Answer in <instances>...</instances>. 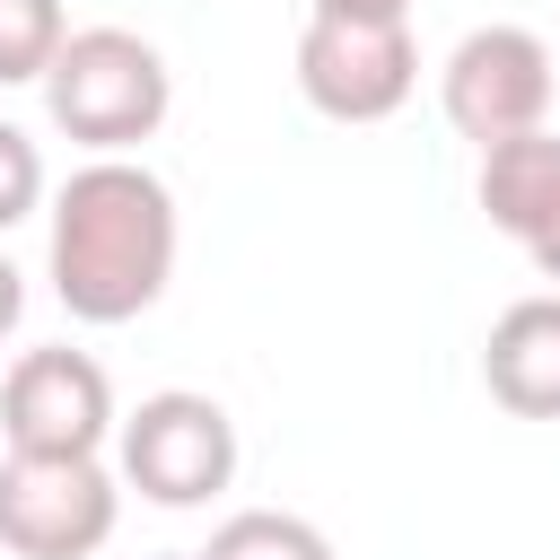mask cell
Here are the masks:
<instances>
[{
  "label": "cell",
  "instance_id": "6da1fadb",
  "mask_svg": "<svg viewBox=\"0 0 560 560\" xmlns=\"http://www.w3.org/2000/svg\"><path fill=\"white\" fill-rule=\"evenodd\" d=\"M175 192L140 158H88L52 192V236H44V280L70 306V324H131L166 298L175 280Z\"/></svg>",
  "mask_w": 560,
  "mask_h": 560
},
{
  "label": "cell",
  "instance_id": "7a4b0ae2",
  "mask_svg": "<svg viewBox=\"0 0 560 560\" xmlns=\"http://www.w3.org/2000/svg\"><path fill=\"white\" fill-rule=\"evenodd\" d=\"M175 105V70L149 35L131 26H70L61 61L44 70V114L52 131H70L96 158H131L140 140H158Z\"/></svg>",
  "mask_w": 560,
  "mask_h": 560
},
{
  "label": "cell",
  "instance_id": "3957f363",
  "mask_svg": "<svg viewBox=\"0 0 560 560\" xmlns=\"http://www.w3.org/2000/svg\"><path fill=\"white\" fill-rule=\"evenodd\" d=\"M114 464L149 508H201L236 481V420H228V402H210L192 385H166L140 411H122Z\"/></svg>",
  "mask_w": 560,
  "mask_h": 560
},
{
  "label": "cell",
  "instance_id": "277c9868",
  "mask_svg": "<svg viewBox=\"0 0 560 560\" xmlns=\"http://www.w3.org/2000/svg\"><path fill=\"white\" fill-rule=\"evenodd\" d=\"M122 481L96 455H9L0 464V551L18 560H88L114 542Z\"/></svg>",
  "mask_w": 560,
  "mask_h": 560
},
{
  "label": "cell",
  "instance_id": "5b68a950",
  "mask_svg": "<svg viewBox=\"0 0 560 560\" xmlns=\"http://www.w3.org/2000/svg\"><path fill=\"white\" fill-rule=\"evenodd\" d=\"M438 105L481 149L542 131V114H551V44L534 26H472L438 70Z\"/></svg>",
  "mask_w": 560,
  "mask_h": 560
},
{
  "label": "cell",
  "instance_id": "8992f818",
  "mask_svg": "<svg viewBox=\"0 0 560 560\" xmlns=\"http://www.w3.org/2000/svg\"><path fill=\"white\" fill-rule=\"evenodd\" d=\"M420 88L411 26H359V18H306L298 35V96L324 122H385Z\"/></svg>",
  "mask_w": 560,
  "mask_h": 560
},
{
  "label": "cell",
  "instance_id": "52a82bcc",
  "mask_svg": "<svg viewBox=\"0 0 560 560\" xmlns=\"http://www.w3.org/2000/svg\"><path fill=\"white\" fill-rule=\"evenodd\" d=\"M114 429H122L114 385L70 341L61 350H26L0 376V438H9V455H96Z\"/></svg>",
  "mask_w": 560,
  "mask_h": 560
},
{
  "label": "cell",
  "instance_id": "ba28073f",
  "mask_svg": "<svg viewBox=\"0 0 560 560\" xmlns=\"http://www.w3.org/2000/svg\"><path fill=\"white\" fill-rule=\"evenodd\" d=\"M481 385L516 420H560V289L499 306V324L481 341Z\"/></svg>",
  "mask_w": 560,
  "mask_h": 560
},
{
  "label": "cell",
  "instance_id": "9c48e42d",
  "mask_svg": "<svg viewBox=\"0 0 560 560\" xmlns=\"http://www.w3.org/2000/svg\"><path fill=\"white\" fill-rule=\"evenodd\" d=\"M560 210V131H525V140H499L481 149V219L516 245H534Z\"/></svg>",
  "mask_w": 560,
  "mask_h": 560
},
{
  "label": "cell",
  "instance_id": "30bf717a",
  "mask_svg": "<svg viewBox=\"0 0 560 560\" xmlns=\"http://www.w3.org/2000/svg\"><path fill=\"white\" fill-rule=\"evenodd\" d=\"M201 560H332V542H324V525H306L289 508H236L201 542Z\"/></svg>",
  "mask_w": 560,
  "mask_h": 560
},
{
  "label": "cell",
  "instance_id": "8fae6325",
  "mask_svg": "<svg viewBox=\"0 0 560 560\" xmlns=\"http://www.w3.org/2000/svg\"><path fill=\"white\" fill-rule=\"evenodd\" d=\"M61 44H70L61 0H0V88H44Z\"/></svg>",
  "mask_w": 560,
  "mask_h": 560
},
{
  "label": "cell",
  "instance_id": "7c38bea8",
  "mask_svg": "<svg viewBox=\"0 0 560 560\" xmlns=\"http://www.w3.org/2000/svg\"><path fill=\"white\" fill-rule=\"evenodd\" d=\"M35 201H44V149L18 122H0V236L18 219H35Z\"/></svg>",
  "mask_w": 560,
  "mask_h": 560
},
{
  "label": "cell",
  "instance_id": "4fadbf2b",
  "mask_svg": "<svg viewBox=\"0 0 560 560\" xmlns=\"http://www.w3.org/2000/svg\"><path fill=\"white\" fill-rule=\"evenodd\" d=\"M315 18H359V26H402L411 0H315Z\"/></svg>",
  "mask_w": 560,
  "mask_h": 560
},
{
  "label": "cell",
  "instance_id": "5bb4252c",
  "mask_svg": "<svg viewBox=\"0 0 560 560\" xmlns=\"http://www.w3.org/2000/svg\"><path fill=\"white\" fill-rule=\"evenodd\" d=\"M18 315H26V271H18L9 254H0V341L18 332Z\"/></svg>",
  "mask_w": 560,
  "mask_h": 560
},
{
  "label": "cell",
  "instance_id": "9a60e30c",
  "mask_svg": "<svg viewBox=\"0 0 560 560\" xmlns=\"http://www.w3.org/2000/svg\"><path fill=\"white\" fill-rule=\"evenodd\" d=\"M525 262H534L542 280H560V210H551V228H542V236L525 245Z\"/></svg>",
  "mask_w": 560,
  "mask_h": 560
},
{
  "label": "cell",
  "instance_id": "2e32d148",
  "mask_svg": "<svg viewBox=\"0 0 560 560\" xmlns=\"http://www.w3.org/2000/svg\"><path fill=\"white\" fill-rule=\"evenodd\" d=\"M158 560H201V551H158Z\"/></svg>",
  "mask_w": 560,
  "mask_h": 560
}]
</instances>
